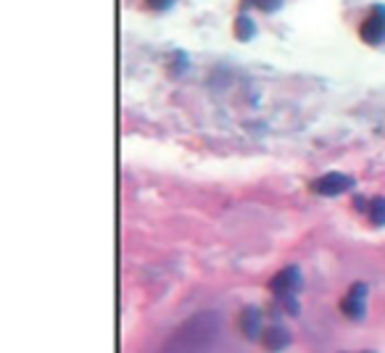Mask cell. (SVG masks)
<instances>
[{
	"label": "cell",
	"mask_w": 385,
	"mask_h": 353,
	"mask_svg": "<svg viewBox=\"0 0 385 353\" xmlns=\"http://www.w3.org/2000/svg\"><path fill=\"white\" fill-rule=\"evenodd\" d=\"M372 219V224H377V227H385V198H375L370 203V214H367Z\"/></svg>",
	"instance_id": "9c48e42d"
},
{
	"label": "cell",
	"mask_w": 385,
	"mask_h": 353,
	"mask_svg": "<svg viewBox=\"0 0 385 353\" xmlns=\"http://www.w3.org/2000/svg\"><path fill=\"white\" fill-rule=\"evenodd\" d=\"M359 37L367 45H380L385 42V6H375L372 13L359 26Z\"/></svg>",
	"instance_id": "7a4b0ae2"
},
{
	"label": "cell",
	"mask_w": 385,
	"mask_h": 353,
	"mask_svg": "<svg viewBox=\"0 0 385 353\" xmlns=\"http://www.w3.org/2000/svg\"><path fill=\"white\" fill-rule=\"evenodd\" d=\"M253 35H256V21H253L251 16H246V13L238 16V21H235V37L246 42V40H251Z\"/></svg>",
	"instance_id": "ba28073f"
},
{
	"label": "cell",
	"mask_w": 385,
	"mask_h": 353,
	"mask_svg": "<svg viewBox=\"0 0 385 353\" xmlns=\"http://www.w3.org/2000/svg\"><path fill=\"white\" fill-rule=\"evenodd\" d=\"M364 353H372V351H364Z\"/></svg>",
	"instance_id": "5bb4252c"
},
{
	"label": "cell",
	"mask_w": 385,
	"mask_h": 353,
	"mask_svg": "<svg viewBox=\"0 0 385 353\" xmlns=\"http://www.w3.org/2000/svg\"><path fill=\"white\" fill-rule=\"evenodd\" d=\"M354 209L364 211V214H370V203L364 200V196H357V200H354Z\"/></svg>",
	"instance_id": "4fadbf2b"
},
{
	"label": "cell",
	"mask_w": 385,
	"mask_h": 353,
	"mask_svg": "<svg viewBox=\"0 0 385 353\" xmlns=\"http://www.w3.org/2000/svg\"><path fill=\"white\" fill-rule=\"evenodd\" d=\"M351 187H354V180H351V177H345V174H338V171H330V174L319 177L317 182H314V190L325 198L343 196V193H348Z\"/></svg>",
	"instance_id": "277c9868"
},
{
	"label": "cell",
	"mask_w": 385,
	"mask_h": 353,
	"mask_svg": "<svg viewBox=\"0 0 385 353\" xmlns=\"http://www.w3.org/2000/svg\"><path fill=\"white\" fill-rule=\"evenodd\" d=\"M240 332L248 338V341H256V338H262V311L259 309H253V306H246L243 311H240Z\"/></svg>",
	"instance_id": "52a82bcc"
},
{
	"label": "cell",
	"mask_w": 385,
	"mask_h": 353,
	"mask_svg": "<svg viewBox=\"0 0 385 353\" xmlns=\"http://www.w3.org/2000/svg\"><path fill=\"white\" fill-rule=\"evenodd\" d=\"M364 301H367V285H364V282H357L354 288L348 290V295L341 301V311H343L348 319L359 322V319H364V314H367V303Z\"/></svg>",
	"instance_id": "3957f363"
},
{
	"label": "cell",
	"mask_w": 385,
	"mask_h": 353,
	"mask_svg": "<svg viewBox=\"0 0 385 353\" xmlns=\"http://www.w3.org/2000/svg\"><path fill=\"white\" fill-rule=\"evenodd\" d=\"M253 6L269 13V11H277L280 6H282V0H253Z\"/></svg>",
	"instance_id": "30bf717a"
},
{
	"label": "cell",
	"mask_w": 385,
	"mask_h": 353,
	"mask_svg": "<svg viewBox=\"0 0 385 353\" xmlns=\"http://www.w3.org/2000/svg\"><path fill=\"white\" fill-rule=\"evenodd\" d=\"M280 303H282V309H285L288 314H298V301H296L293 295H282Z\"/></svg>",
	"instance_id": "8fae6325"
},
{
	"label": "cell",
	"mask_w": 385,
	"mask_h": 353,
	"mask_svg": "<svg viewBox=\"0 0 385 353\" xmlns=\"http://www.w3.org/2000/svg\"><path fill=\"white\" fill-rule=\"evenodd\" d=\"M269 288L272 293L282 298V295H293L296 290L301 288V272H298V266H285L282 272L272 277V282H269Z\"/></svg>",
	"instance_id": "5b68a950"
},
{
	"label": "cell",
	"mask_w": 385,
	"mask_h": 353,
	"mask_svg": "<svg viewBox=\"0 0 385 353\" xmlns=\"http://www.w3.org/2000/svg\"><path fill=\"white\" fill-rule=\"evenodd\" d=\"M293 335L288 327H282V325H269V327L262 332V343H264L266 351H285L288 345H291Z\"/></svg>",
	"instance_id": "8992f818"
},
{
	"label": "cell",
	"mask_w": 385,
	"mask_h": 353,
	"mask_svg": "<svg viewBox=\"0 0 385 353\" xmlns=\"http://www.w3.org/2000/svg\"><path fill=\"white\" fill-rule=\"evenodd\" d=\"M216 335H219V319L214 314H198L174 332L161 353H209L216 343Z\"/></svg>",
	"instance_id": "6da1fadb"
},
{
	"label": "cell",
	"mask_w": 385,
	"mask_h": 353,
	"mask_svg": "<svg viewBox=\"0 0 385 353\" xmlns=\"http://www.w3.org/2000/svg\"><path fill=\"white\" fill-rule=\"evenodd\" d=\"M148 8H153V11H166V8H172L174 0H146Z\"/></svg>",
	"instance_id": "7c38bea8"
}]
</instances>
